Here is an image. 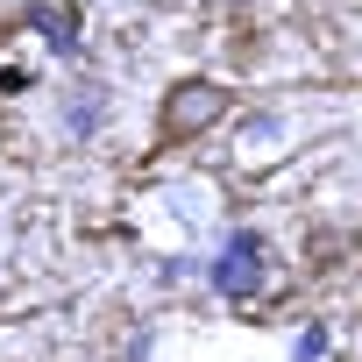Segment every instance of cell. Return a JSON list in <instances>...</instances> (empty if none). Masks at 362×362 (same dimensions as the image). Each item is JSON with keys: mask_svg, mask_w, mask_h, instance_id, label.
<instances>
[{"mask_svg": "<svg viewBox=\"0 0 362 362\" xmlns=\"http://www.w3.org/2000/svg\"><path fill=\"white\" fill-rule=\"evenodd\" d=\"M221 114H228V86H214V78H177V86L163 93V107H156V142L177 149V142L206 135Z\"/></svg>", "mask_w": 362, "mask_h": 362, "instance_id": "obj_1", "label": "cell"}, {"mask_svg": "<svg viewBox=\"0 0 362 362\" xmlns=\"http://www.w3.org/2000/svg\"><path fill=\"white\" fill-rule=\"evenodd\" d=\"M214 284H221V298H235V305L263 298V284H270V242H263V235H228V242H221V263H214Z\"/></svg>", "mask_w": 362, "mask_h": 362, "instance_id": "obj_2", "label": "cell"}, {"mask_svg": "<svg viewBox=\"0 0 362 362\" xmlns=\"http://www.w3.org/2000/svg\"><path fill=\"white\" fill-rule=\"evenodd\" d=\"M29 22H36V29H50V43H57V50H71V36H78V15H71V8H29Z\"/></svg>", "mask_w": 362, "mask_h": 362, "instance_id": "obj_3", "label": "cell"}]
</instances>
